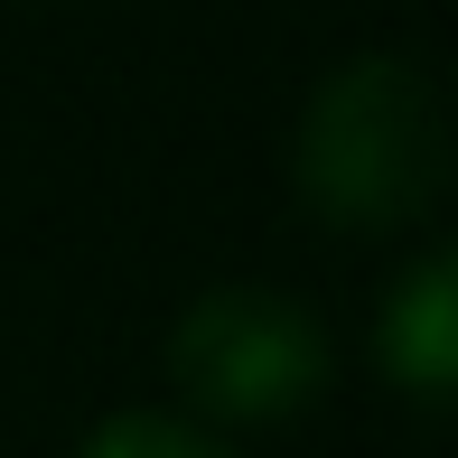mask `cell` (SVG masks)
<instances>
[{
	"label": "cell",
	"instance_id": "6da1fadb",
	"mask_svg": "<svg viewBox=\"0 0 458 458\" xmlns=\"http://www.w3.org/2000/svg\"><path fill=\"white\" fill-rule=\"evenodd\" d=\"M300 197L346 234H393L449 187V113L421 56H346L300 113Z\"/></svg>",
	"mask_w": 458,
	"mask_h": 458
},
{
	"label": "cell",
	"instance_id": "7a4b0ae2",
	"mask_svg": "<svg viewBox=\"0 0 458 458\" xmlns=\"http://www.w3.org/2000/svg\"><path fill=\"white\" fill-rule=\"evenodd\" d=\"M169 374L206 421H281L327 384V327L290 290L234 281L169 327Z\"/></svg>",
	"mask_w": 458,
	"mask_h": 458
},
{
	"label": "cell",
	"instance_id": "3957f363",
	"mask_svg": "<svg viewBox=\"0 0 458 458\" xmlns=\"http://www.w3.org/2000/svg\"><path fill=\"white\" fill-rule=\"evenodd\" d=\"M374 356H384V374H393L421 411L449 403V384H458V262H449V253H421L403 281L384 290Z\"/></svg>",
	"mask_w": 458,
	"mask_h": 458
},
{
	"label": "cell",
	"instance_id": "277c9868",
	"mask_svg": "<svg viewBox=\"0 0 458 458\" xmlns=\"http://www.w3.org/2000/svg\"><path fill=\"white\" fill-rule=\"evenodd\" d=\"M85 458H234V449L206 421H178V411H113L85 440Z\"/></svg>",
	"mask_w": 458,
	"mask_h": 458
}]
</instances>
